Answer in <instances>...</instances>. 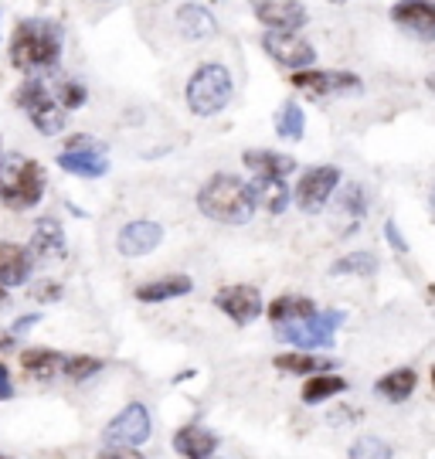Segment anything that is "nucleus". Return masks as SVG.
<instances>
[{
  "instance_id": "nucleus-1",
  "label": "nucleus",
  "mask_w": 435,
  "mask_h": 459,
  "mask_svg": "<svg viewBox=\"0 0 435 459\" xmlns=\"http://www.w3.org/2000/svg\"><path fill=\"white\" fill-rule=\"evenodd\" d=\"M62 55V24L45 17H28L14 28L11 38V62L21 72H48Z\"/></svg>"
},
{
  "instance_id": "nucleus-2",
  "label": "nucleus",
  "mask_w": 435,
  "mask_h": 459,
  "mask_svg": "<svg viewBox=\"0 0 435 459\" xmlns=\"http://www.w3.org/2000/svg\"><path fill=\"white\" fill-rule=\"evenodd\" d=\"M197 208L208 214L211 221L222 225H245L252 212H256V191L252 184H245L235 174H214L201 195H197Z\"/></svg>"
},
{
  "instance_id": "nucleus-3",
  "label": "nucleus",
  "mask_w": 435,
  "mask_h": 459,
  "mask_svg": "<svg viewBox=\"0 0 435 459\" xmlns=\"http://www.w3.org/2000/svg\"><path fill=\"white\" fill-rule=\"evenodd\" d=\"M45 195V170L31 157H7L0 160V201L11 212H28Z\"/></svg>"
},
{
  "instance_id": "nucleus-4",
  "label": "nucleus",
  "mask_w": 435,
  "mask_h": 459,
  "mask_svg": "<svg viewBox=\"0 0 435 459\" xmlns=\"http://www.w3.org/2000/svg\"><path fill=\"white\" fill-rule=\"evenodd\" d=\"M17 106L31 116V123L45 136H55L68 119V109L62 106V96H58V82L51 75H31L17 89Z\"/></svg>"
},
{
  "instance_id": "nucleus-5",
  "label": "nucleus",
  "mask_w": 435,
  "mask_h": 459,
  "mask_svg": "<svg viewBox=\"0 0 435 459\" xmlns=\"http://www.w3.org/2000/svg\"><path fill=\"white\" fill-rule=\"evenodd\" d=\"M231 75L225 65H201L187 82V106L194 116H214L231 99Z\"/></svg>"
},
{
  "instance_id": "nucleus-6",
  "label": "nucleus",
  "mask_w": 435,
  "mask_h": 459,
  "mask_svg": "<svg viewBox=\"0 0 435 459\" xmlns=\"http://www.w3.org/2000/svg\"><path fill=\"white\" fill-rule=\"evenodd\" d=\"M344 324V313L330 310V313H317L309 320H300V324H283L279 327V341L300 347V351H317V347H334V333Z\"/></svg>"
},
{
  "instance_id": "nucleus-7",
  "label": "nucleus",
  "mask_w": 435,
  "mask_h": 459,
  "mask_svg": "<svg viewBox=\"0 0 435 459\" xmlns=\"http://www.w3.org/2000/svg\"><path fill=\"white\" fill-rule=\"evenodd\" d=\"M262 48L269 51V58H275L279 65L307 72L317 62V51L309 41H303L296 31H265L262 34Z\"/></svg>"
},
{
  "instance_id": "nucleus-8",
  "label": "nucleus",
  "mask_w": 435,
  "mask_h": 459,
  "mask_svg": "<svg viewBox=\"0 0 435 459\" xmlns=\"http://www.w3.org/2000/svg\"><path fill=\"white\" fill-rule=\"evenodd\" d=\"M146 439H150V411L140 402H129L126 409L106 426V443L109 446H129V449H136Z\"/></svg>"
},
{
  "instance_id": "nucleus-9",
  "label": "nucleus",
  "mask_w": 435,
  "mask_h": 459,
  "mask_svg": "<svg viewBox=\"0 0 435 459\" xmlns=\"http://www.w3.org/2000/svg\"><path fill=\"white\" fill-rule=\"evenodd\" d=\"M337 184H340L337 167H313L296 184V204L307 214H317L330 201V195L337 191Z\"/></svg>"
},
{
  "instance_id": "nucleus-10",
  "label": "nucleus",
  "mask_w": 435,
  "mask_h": 459,
  "mask_svg": "<svg viewBox=\"0 0 435 459\" xmlns=\"http://www.w3.org/2000/svg\"><path fill=\"white\" fill-rule=\"evenodd\" d=\"M300 92L313 99L323 96H344V92H361V79L351 72H296L290 79Z\"/></svg>"
},
{
  "instance_id": "nucleus-11",
  "label": "nucleus",
  "mask_w": 435,
  "mask_h": 459,
  "mask_svg": "<svg viewBox=\"0 0 435 459\" xmlns=\"http://www.w3.org/2000/svg\"><path fill=\"white\" fill-rule=\"evenodd\" d=\"M391 21L422 41H435V4L429 0H402L391 7Z\"/></svg>"
},
{
  "instance_id": "nucleus-12",
  "label": "nucleus",
  "mask_w": 435,
  "mask_h": 459,
  "mask_svg": "<svg viewBox=\"0 0 435 459\" xmlns=\"http://www.w3.org/2000/svg\"><path fill=\"white\" fill-rule=\"evenodd\" d=\"M256 14L262 24H269L273 31H296L307 24V7L300 0H252Z\"/></svg>"
},
{
  "instance_id": "nucleus-13",
  "label": "nucleus",
  "mask_w": 435,
  "mask_h": 459,
  "mask_svg": "<svg viewBox=\"0 0 435 459\" xmlns=\"http://www.w3.org/2000/svg\"><path fill=\"white\" fill-rule=\"evenodd\" d=\"M218 310L228 313L235 324H252L258 313H262V296L256 286H228L214 296Z\"/></svg>"
},
{
  "instance_id": "nucleus-14",
  "label": "nucleus",
  "mask_w": 435,
  "mask_h": 459,
  "mask_svg": "<svg viewBox=\"0 0 435 459\" xmlns=\"http://www.w3.org/2000/svg\"><path fill=\"white\" fill-rule=\"evenodd\" d=\"M161 242H163V229L157 225V221H129L126 229L119 231V238H116L119 252L129 255V259L150 255Z\"/></svg>"
},
{
  "instance_id": "nucleus-15",
  "label": "nucleus",
  "mask_w": 435,
  "mask_h": 459,
  "mask_svg": "<svg viewBox=\"0 0 435 459\" xmlns=\"http://www.w3.org/2000/svg\"><path fill=\"white\" fill-rule=\"evenodd\" d=\"M58 167L65 174H75V178H102L109 174V160L99 147H72L58 153Z\"/></svg>"
},
{
  "instance_id": "nucleus-16",
  "label": "nucleus",
  "mask_w": 435,
  "mask_h": 459,
  "mask_svg": "<svg viewBox=\"0 0 435 459\" xmlns=\"http://www.w3.org/2000/svg\"><path fill=\"white\" fill-rule=\"evenodd\" d=\"M31 276V248L0 242V286H24Z\"/></svg>"
},
{
  "instance_id": "nucleus-17",
  "label": "nucleus",
  "mask_w": 435,
  "mask_h": 459,
  "mask_svg": "<svg viewBox=\"0 0 435 459\" xmlns=\"http://www.w3.org/2000/svg\"><path fill=\"white\" fill-rule=\"evenodd\" d=\"M174 449H178L184 459H211L214 449H218V436L201 426H184L178 436H174Z\"/></svg>"
},
{
  "instance_id": "nucleus-18",
  "label": "nucleus",
  "mask_w": 435,
  "mask_h": 459,
  "mask_svg": "<svg viewBox=\"0 0 435 459\" xmlns=\"http://www.w3.org/2000/svg\"><path fill=\"white\" fill-rule=\"evenodd\" d=\"M245 167H252L258 178H283L296 170V160L286 157V153H273V150H245L242 153Z\"/></svg>"
},
{
  "instance_id": "nucleus-19",
  "label": "nucleus",
  "mask_w": 435,
  "mask_h": 459,
  "mask_svg": "<svg viewBox=\"0 0 435 459\" xmlns=\"http://www.w3.org/2000/svg\"><path fill=\"white\" fill-rule=\"evenodd\" d=\"M62 252H65L62 225H58L55 218H41V221L34 225V235H31V255H38V259H55V255H62Z\"/></svg>"
},
{
  "instance_id": "nucleus-20",
  "label": "nucleus",
  "mask_w": 435,
  "mask_h": 459,
  "mask_svg": "<svg viewBox=\"0 0 435 459\" xmlns=\"http://www.w3.org/2000/svg\"><path fill=\"white\" fill-rule=\"evenodd\" d=\"M191 290H194L191 276H167V279H153V282L136 286V299H144V303H163V299L187 296Z\"/></svg>"
},
{
  "instance_id": "nucleus-21",
  "label": "nucleus",
  "mask_w": 435,
  "mask_h": 459,
  "mask_svg": "<svg viewBox=\"0 0 435 459\" xmlns=\"http://www.w3.org/2000/svg\"><path fill=\"white\" fill-rule=\"evenodd\" d=\"M275 368H279V371H286V375L313 377V375H326V371H334V361H330V358L307 354V351H290V354H279V358H275Z\"/></svg>"
},
{
  "instance_id": "nucleus-22",
  "label": "nucleus",
  "mask_w": 435,
  "mask_h": 459,
  "mask_svg": "<svg viewBox=\"0 0 435 459\" xmlns=\"http://www.w3.org/2000/svg\"><path fill=\"white\" fill-rule=\"evenodd\" d=\"M309 316H317V307H313L309 296L286 293L269 307V320L273 324H300V320H309Z\"/></svg>"
},
{
  "instance_id": "nucleus-23",
  "label": "nucleus",
  "mask_w": 435,
  "mask_h": 459,
  "mask_svg": "<svg viewBox=\"0 0 435 459\" xmlns=\"http://www.w3.org/2000/svg\"><path fill=\"white\" fill-rule=\"evenodd\" d=\"M252 191H256V204L269 214H283L290 204V187L283 178H256Z\"/></svg>"
},
{
  "instance_id": "nucleus-24",
  "label": "nucleus",
  "mask_w": 435,
  "mask_h": 459,
  "mask_svg": "<svg viewBox=\"0 0 435 459\" xmlns=\"http://www.w3.org/2000/svg\"><path fill=\"white\" fill-rule=\"evenodd\" d=\"M65 358L62 354H55L48 347H28L24 354H21V368H24V375L38 377V381H45L51 377L55 371H62Z\"/></svg>"
},
{
  "instance_id": "nucleus-25",
  "label": "nucleus",
  "mask_w": 435,
  "mask_h": 459,
  "mask_svg": "<svg viewBox=\"0 0 435 459\" xmlns=\"http://www.w3.org/2000/svg\"><path fill=\"white\" fill-rule=\"evenodd\" d=\"M415 385H419V377L412 368H398V371H387L381 381H378V394L387 398V402H408L412 392H415Z\"/></svg>"
},
{
  "instance_id": "nucleus-26",
  "label": "nucleus",
  "mask_w": 435,
  "mask_h": 459,
  "mask_svg": "<svg viewBox=\"0 0 435 459\" xmlns=\"http://www.w3.org/2000/svg\"><path fill=\"white\" fill-rule=\"evenodd\" d=\"M178 24H180V34L184 38H211L214 34V17L204 11V7H197V4H184L178 11Z\"/></svg>"
},
{
  "instance_id": "nucleus-27",
  "label": "nucleus",
  "mask_w": 435,
  "mask_h": 459,
  "mask_svg": "<svg viewBox=\"0 0 435 459\" xmlns=\"http://www.w3.org/2000/svg\"><path fill=\"white\" fill-rule=\"evenodd\" d=\"M347 392V381L340 375H313L307 377V385H303V402L307 405H320V402H326V398H334V394Z\"/></svg>"
},
{
  "instance_id": "nucleus-28",
  "label": "nucleus",
  "mask_w": 435,
  "mask_h": 459,
  "mask_svg": "<svg viewBox=\"0 0 435 459\" xmlns=\"http://www.w3.org/2000/svg\"><path fill=\"white\" fill-rule=\"evenodd\" d=\"M374 269H378V255L374 252H351V255H344L334 263V276H371Z\"/></svg>"
},
{
  "instance_id": "nucleus-29",
  "label": "nucleus",
  "mask_w": 435,
  "mask_h": 459,
  "mask_svg": "<svg viewBox=\"0 0 435 459\" xmlns=\"http://www.w3.org/2000/svg\"><path fill=\"white\" fill-rule=\"evenodd\" d=\"M303 126H307V116H303V109L296 102H286L279 109V116H275V130L286 140H303Z\"/></svg>"
},
{
  "instance_id": "nucleus-30",
  "label": "nucleus",
  "mask_w": 435,
  "mask_h": 459,
  "mask_svg": "<svg viewBox=\"0 0 435 459\" xmlns=\"http://www.w3.org/2000/svg\"><path fill=\"white\" fill-rule=\"evenodd\" d=\"M102 371V361L99 358H85V354H75V358H65L62 364V375L68 381H85V377H92Z\"/></svg>"
},
{
  "instance_id": "nucleus-31",
  "label": "nucleus",
  "mask_w": 435,
  "mask_h": 459,
  "mask_svg": "<svg viewBox=\"0 0 435 459\" xmlns=\"http://www.w3.org/2000/svg\"><path fill=\"white\" fill-rule=\"evenodd\" d=\"M351 459H391V446L378 436H361L354 446H351Z\"/></svg>"
},
{
  "instance_id": "nucleus-32",
  "label": "nucleus",
  "mask_w": 435,
  "mask_h": 459,
  "mask_svg": "<svg viewBox=\"0 0 435 459\" xmlns=\"http://www.w3.org/2000/svg\"><path fill=\"white\" fill-rule=\"evenodd\" d=\"M340 208L351 214V218H361V214L368 212V195H364V187H361V184H347L344 195H340Z\"/></svg>"
},
{
  "instance_id": "nucleus-33",
  "label": "nucleus",
  "mask_w": 435,
  "mask_h": 459,
  "mask_svg": "<svg viewBox=\"0 0 435 459\" xmlns=\"http://www.w3.org/2000/svg\"><path fill=\"white\" fill-rule=\"evenodd\" d=\"M58 96H62V106L72 113V109H79L82 102H85V85L75 82V79H58Z\"/></svg>"
},
{
  "instance_id": "nucleus-34",
  "label": "nucleus",
  "mask_w": 435,
  "mask_h": 459,
  "mask_svg": "<svg viewBox=\"0 0 435 459\" xmlns=\"http://www.w3.org/2000/svg\"><path fill=\"white\" fill-rule=\"evenodd\" d=\"M99 459H144L136 449H129V446H106L102 453H99Z\"/></svg>"
},
{
  "instance_id": "nucleus-35",
  "label": "nucleus",
  "mask_w": 435,
  "mask_h": 459,
  "mask_svg": "<svg viewBox=\"0 0 435 459\" xmlns=\"http://www.w3.org/2000/svg\"><path fill=\"white\" fill-rule=\"evenodd\" d=\"M385 235H387V242L398 248V252H408V242L402 238V231H398V225H395V221H387V225H385Z\"/></svg>"
},
{
  "instance_id": "nucleus-36",
  "label": "nucleus",
  "mask_w": 435,
  "mask_h": 459,
  "mask_svg": "<svg viewBox=\"0 0 435 459\" xmlns=\"http://www.w3.org/2000/svg\"><path fill=\"white\" fill-rule=\"evenodd\" d=\"M7 398H14V385H11V371L0 364V402H7Z\"/></svg>"
},
{
  "instance_id": "nucleus-37",
  "label": "nucleus",
  "mask_w": 435,
  "mask_h": 459,
  "mask_svg": "<svg viewBox=\"0 0 435 459\" xmlns=\"http://www.w3.org/2000/svg\"><path fill=\"white\" fill-rule=\"evenodd\" d=\"M38 320H41L38 313H31V316H21V320H17V324H14V333H17V337H21V333H24V330H31L34 324H38Z\"/></svg>"
},
{
  "instance_id": "nucleus-38",
  "label": "nucleus",
  "mask_w": 435,
  "mask_h": 459,
  "mask_svg": "<svg viewBox=\"0 0 435 459\" xmlns=\"http://www.w3.org/2000/svg\"><path fill=\"white\" fill-rule=\"evenodd\" d=\"M58 293H62L58 286H41V290H38V299H58Z\"/></svg>"
},
{
  "instance_id": "nucleus-39",
  "label": "nucleus",
  "mask_w": 435,
  "mask_h": 459,
  "mask_svg": "<svg viewBox=\"0 0 435 459\" xmlns=\"http://www.w3.org/2000/svg\"><path fill=\"white\" fill-rule=\"evenodd\" d=\"M14 337L17 333H0V347H11L14 344Z\"/></svg>"
},
{
  "instance_id": "nucleus-40",
  "label": "nucleus",
  "mask_w": 435,
  "mask_h": 459,
  "mask_svg": "<svg viewBox=\"0 0 435 459\" xmlns=\"http://www.w3.org/2000/svg\"><path fill=\"white\" fill-rule=\"evenodd\" d=\"M0 307H7V293H4V286H0Z\"/></svg>"
},
{
  "instance_id": "nucleus-41",
  "label": "nucleus",
  "mask_w": 435,
  "mask_h": 459,
  "mask_svg": "<svg viewBox=\"0 0 435 459\" xmlns=\"http://www.w3.org/2000/svg\"><path fill=\"white\" fill-rule=\"evenodd\" d=\"M429 89H432V92H435V72H432V75H429Z\"/></svg>"
},
{
  "instance_id": "nucleus-42",
  "label": "nucleus",
  "mask_w": 435,
  "mask_h": 459,
  "mask_svg": "<svg viewBox=\"0 0 435 459\" xmlns=\"http://www.w3.org/2000/svg\"><path fill=\"white\" fill-rule=\"evenodd\" d=\"M429 204H432V212H435V187H432V197H429Z\"/></svg>"
},
{
  "instance_id": "nucleus-43",
  "label": "nucleus",
  "mask_w": 435,
  "mask_h": 459,
  "mask_svg": "<svg viewBox=\"0 0 435 459\" xmlns=\"http://www.w3.org/2000/svg\"><path fill=\"white\" fill-rule=\"evenodd\" d=\"M330 4H344V0H330Z\"/></svg>"
},
{
  "instance_id": "nucleus-44",
  "label": "nucleus",
  "mask_w": 435,
  "mask_h": 459,
  "mask_svg": "<svg viewBox=\"0 0 435 459\" xmlns=\"http://www.w3.org/2000/svg\"><path fill=\"white\" fill-rule=\"evenodd\" d=\"M0 459H11V456H0Z\"/></svg>"
}]
</instances>
